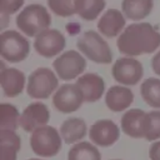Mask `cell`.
Returning a JSON list of instances; mask_svg holds the SVG:
<instances>
[{
	"instance_id": "484cf974",
	"label": "cell",
	"mask_w": 160,
	"mask_h": 160,
	"mask_svg": "<svg viewBox=\"0 0 160 160\" xmlns=\"http://www.w3.org/2000/svg\"><path fill=\"white\" fill-rule=\"evenodd\" d=\"M48 6L54 14L62 18H69L76 14L75 0H48Z\"/></svg>"
},
{
	"instance_id": "5b68a950",
	"label": "cell",
	"mask_w": 160,
	"mask_h": 160,
	"mask_svg": "<svg viewBox=\"0 0 160 160\" xmlns=\"http://www.w3.org/2000/svg\"><path fill=\"white\" fill-rule=\"evenodd\" d=\"M30 42L15 30H5L0 35V54L9 62H20L28 58Z\"/></svg>"
},
{
	"instance_id": "4dcf8cb0",
	"label": "cell",
	"mask_w": 160,
	"mask_h": 160,
	"mask_svg": "<svg viewBox=\"0 0 160 160\" xmlns=\"http://www.w3.org/2000/svg\"><path fill=\"white\" fill-rule=\"evenodd\" d=\"M114 160H119V159H114Z\"/></svg>"
},
{
	"instance_id": "30bf717a",
	"label": "cell",
	"mask_w": 160,
	"mask_h": 160,
	"mask_svg": "<svg viewBox=\"0 0 160 160\" xmlns=\"http://www.w3.org/2000/svg\"><path fill=\"white\" fill-rule=\"evenodd\" d=\"M65 36L56 29H46L35 36L34 48L36 52L44 58L59 55L65 49Z\"/></svg>"
},
{
	"instance_id": "5bb4252c",
	"label": "cell",
	"mask_w": 160,
	"mask_h": 160,
	"mask_svg": "<svg viewBox=\"0 0 160 160\" xmlns=\"http://www.w3.org/2000/svg\"><path fill=\"white\" fill-rule=\"evenodd\" d=\"M125 22V15L120 10L109 9L102 14L100 20L98 21V29L104 36L115 38L124 31Z\"/></svg>"
},
{
	"instance_id": "f1b7e54d",
	"label": "cell",
	"mask_w": 160,
	"mask_h": 160,
	"mask_svg": "<svg viewBox=\"0 0 160 160\" xmlns=\"http://www.w3.org/2000/svg\"><path fill=\"white\" fill-rule=\"evenodd\" d=\"M151 68H152L154 72L160 76V50H159V51L154 55V58L151 59Z\"/></svg>"
},
{
	"instance_id": "f546056e",
	"label": "cell",
	"mask_w": 160,
	"mask_h": 160,
	"mask_svg": "<svg viewBox=\"0 0 160 160\" xmlns=\"http://www.w3.org/2000/svg\"><path fill=\"white\" fill-rule=\"evenodd\" d=\"M29 160H40V159H29Z\"/></svg>"
},
{
	"instance_id": "e0dca14e",
	"label": "cell",
	"mask_w": 160,
	"mask_h": 160,
	"mask_svg": "<svg viewBox=\"0 0 160 160\" xmlns=\"http://www.w3.org/2000/svg\"><path fill=\"white\" fill-rule=\"evenodd\" d=\"M134 101V92L121 85H114L111 86L106 94H105V104L109 108V110L118 112L126 110Z\"/></svg>"
},
{
	"instance_id": "cb8c5ba5",
	"label": "cell",
	"mask_w": 160,
	"mask_h": 160,
	"mask_svg": "<svg viewBox=\"0 0 160 160\" xmlns=\"http://www.w3.org/2000/svg\"><path fill=\"white\" fill-rule=\"evenodd\" d=\"M19 111L18 109L8 102H2L0 106V129L15 131L19 125Z\"/></svg>"
},
{
	"instance_id": "7402d4cb",
	"label": "cell",
	"mask_w": 160,
	"mask_h": 160,
	"mask_svg": "<svg viewBox=\"0 0 160 160\" xmlns=\"http://www.w3.org/2000/svg\"><path fill=\"white\" fill-rule=\"evenodd\" d=\"M140 94L149 106L160 109V79L149 78L144 80L140 86Z\"/></svg>"
},
{
	"instance_id": "d4e9b609",
	"label": "cell",
	"mask_w": 160,
	"mask_h": 160,
	"mask_svg": "<svg viewBox=\"0 0 160 160\" xmlns=\"http://www.w3.org/2000/svg\"><path fill=\"white\" fill-rule=\"evenodd\" d=\"M145 139L149 141L160 139V110L146 112Z\"/></svg>"
},
{
	"instance_id": "9a60e30c",
	"label": "cell",
	"mask_w": 160,
	"mask_h": 160,
	"mask_svg": "<svg viewBox=\"0 0 160 160\" xmlns=\"http://www.w3.org/2000/svg\"><path fill=\"white\" fill-rule=\"evenodd\" d=\"M25 74L15 68H4L0 74V84L4 95L15 98L20 95L25 86Z\"/></svg>"
},
{
	"instance_id": "3957f363",
	"label": "cell",
	"mask_w": 160,
	"mask_h": 160,
	"mask_svg": "<svg viewBox=\"0 0 160 160\" xmlns=\"http://www.w3.org/2000/svg\"><path fill=\"white\" fill-rule=\"evenodd\" d=\"M76 48L89 60L96 64H110L112 61V51L109 44L94 30L85 31L78 39Z\"/></svg>"
},
{
	"instance_id": "277c9868",
	"label": "cell",
	"mask_w": 160,
	"mask_h": 160,
	"mask_svg": "<svg viewBox=\"0 0 160 160\" xmlns=\"http://www.w3.org/2000/svg\"><path fill=\"white\" fill-rule=\"evenodd\" d=\"M62 138L61 134L54 126H40L35 129L30 138V146L34 154L41 158H51L55 156L60 149Z\"/></svg>"
},
{
	"instance_id": "7a4b0ae2",
	"label": "cell",
	"mask_w": 160,
	"mask_h": 160,
	"mask_svg": "<svg viewBox=\"0 0 160 160\" xmlns=\"http://www.w3.org/2000/svg\"><path fill=\"white\" fill-rule=\"evenodd\" d=\"M15 21L21 32L28 36H36L41 31L49 29L51 16L45 6L40 4H30L20 11Z\"/></svg>"
},
{
	"instance_id": "8fae6325",
	"label": "cell",
	"mask_w": 160,
	"mask_h": 160,
	"mask_svg": "<svg viewBox=\"0 0 160 160\" xmlns=\"http://www.w3.org/2000/svg\"><path fill=\"white\" fill-rule=\"evenodd\" d=\"M50 120V111L44 102L36 101L29 104L21 112L19 119V125L26 132L34 131L35 129L46 125Z\"/></svg>"
},
{
	"instance_id": "7c38bea8",
	"label": "cell",
	"mask_w": 160,
	"mask_h": 160,
	"mask_svg": "<svg viewBox=\"0 0 160 160\" xmlns=\"http://www.w3.org/2000/svg\"><path fill=\"white\" fill-rule=\"evenodd\" d=\"M119 136H120L119 126L109 119L95 121L89 130L90 140L95 145H99L102 148L114 145L119 140Z\"/></svg>"
},
{
	"instance_id": "9c48e42d",
	"label": "cell",
	"mask_w": 160,
	"mask_h": 160,
	"mask_svg": "<svg viewBox=\"0 0 160 160\" xmlns=\"http://www.w3.org/2000/svg\"><path fill=\"white\" fill-rule=\"evenodd\" d=\"M84 95L76 84H64L61 85L52 96L54 106L64 114L74 112L80 109L84 102Z\"/></svg>"
},
{
	"instance_id": "44dd1931",
	"label": "cell",
	"mask_w": 160,
	"mask_h": 160,
	"mask_svg": "<svg viewBox=\"0 0 160 160\" xmlns=\"http://www.w3.org/2000/svg\"><path fill=\"white\" fill-rule=\"evenodd\" d=\"M105 0H75L76 14L88 21L95 20L105 9Z\"/></svg>"
},
{
	"instance_id": "52a82bcc",
	"label": "cell",
	"mask_w": 160,
	"mask_h": 160,
	"mask_svg": "<svg viewBox=\"0 0 160 160\" xmlns=\"http://www.w3.org/2000/svg\"><path fill=\"white\" fill-rule=\"evenodd\" d=\"M54 70L60 80H74L86 69V60L76 50H68L52 62Z\"/></svg>"
},
{
	"instance_id": "ffe728a7",
	"label": "cell",
	"mask_w": 160,
	"mask_h": 160,
	"mask_svg": "<svg viewBox=\"0 0 160 160\" xmlns=\"http://www.w3.org/2000/svg\"><path fill=\"white\" fill-rule=\"evenodd\" d=\"M1 160H16L18 151L21 148L20 136L12 130L0 129Z\"/></svg>"
},
{
	"instance_id": "4fadbf2b",
	"label": "cell",
	"mask_w": 160,
	"mask_h": 160,
	"mask_svg": "<svg viewBox=\"0 0 160 160\" xmlns=\"http://www.w3.org/2000/svg\"><path fill=\"white\" fill-rule=\"evenodd\" d=\"M76 85L81 90L84 95V100L88 102H95L100 100V98L105 91L104 79L94 72H88L81 75L76 80Z\"/></svg>"
},
{
	"instance_id": "2e32d148",
	"label": "cell",
	"mask_w": 160,
	"mask_h": 160,
	"mask_svg": "<svg viewBox=\"0 0 160 160\" xmlns=\"http://www.w3.org/2000/svg\"><path fill=\"white\" fill-rule=\"evenodd\" d=\"M146 112L141 109H130L121 118V130L130 138H145Z\"/></svg>"
},
{
	"instance_id": "6da1fadb",
	"label": "cell",
	"mask_w": 160,
	"mask_h": 160,
	"mask_svg": "<svg viewBox=\"0 0 160 160\" xmlns=\"http://www.w3.org/2000/svg\"><path fill=\"white\" fill-rule=\"evenodd\" d=\"M116 46L128 56L151 54L160 46V32L149 22H135L120 34Z\"/></svg>"
},
{
	"instance_id": "4316f807",
	"label": "cell",
	"mask_w": 160,
	"mask_h": 160,
	"mask_svg": "<svg viewBox=\"0 0 160 160\" xmlns=\"http://www.w3.org/2000/svg\"><path fill=\"white\" fill-rule=\"evenodd\" d=\"M25 0H0V12H1V18L4 20L2 28L6 25V19L8 16H10L11 14H15L18 10H20V8L24 5Z\"/></svg>"
},
{
	"instance_id": "ba28073f",
	"label": "cell",
	"mask_w": 160,
	"mask_h": 160,
	"mask_svg": "<svg viewBox=\"0 0 160 160\" xmlns=\"http://www.w3.org/2000/svg\"><path fill=\"white\" fill-rule=\"evenodd\" d=\"M111 75L118 82L132 86L141 80L144 75V68L142 64L132 56H124L119 58L114 62L111 68Z\"/></svg>"
},
{
	"instance_id": "d6986e66",
	"label": "cell",
	"mask_w": 160,
	"mask_h": 160,
	"mask_svg": "<svg viewBox=\"0 0 160 160\" xmlns=\"http://www.w3.org/2000/svg\"><path fill=\"white\" fill-rule=\"evenodd\" d=\"M154 6L152 0H122L121 10L130 20H142L150 15Z\"/></svg>"
},
{
	"instance_id": "8992f818",
	"label": "cell",
	"mask_w": 160,
	"mask_h": 160,
	"mask_svg": "<svg viewBox=\"0 0 160 160\" xmlns=\"http://www.w3.org/2000/svg\"><path fill=\"white\" fill-rule=\"evenodd\" d=\"M59 86V79L49 68L34 70L26 85V92L32 99H48Z\"/></svg>"
},
{
	"instance_id": "ac0fdd59",
	"label": "cell",
	"mask_w": 160,
	"mask_h": 160,
	"mask_svg": "<svg viewBox=\"0 0 160 160\" xmlns=\"http://www.w3.org/2000/svg\"><path fill=\"white\" fill-rule=\"evenodd\" d=\"M86 122L81 118H69L60 126V134L66 144H74L82 140L86 135Z\"/></svg>"
},
{
	"instance_id": "603a6c76",
	"label": "cell",
	"mask_w": 160,
	"mask_h": 160,
	"mask_svg": "<svg viewBox=\"0 0 160 160\" xmlns=\"http://www.w3.org/2000/svg\"><path fill=\"white\" fill-rule=\"evenodd\" d=\"M68 160H101V154L92 144L80 141L69 150Z\"/></svg>"
},
{
	"instance_id": "83f0119b",
	"label": "cell",
	"mask_w": 160,
	"mask_h": 160,
	"mask_svg": "<svg viewBox=\"0 0 160 160\" xmlns=\"http://www.w3.org/2000/svg\"><path fill=\"white\" fill-rule=\"evenodd\" d=\"M149 158L150 160H160V140L151 144L149 149Z\"/></svg>"
}]
</instances>
